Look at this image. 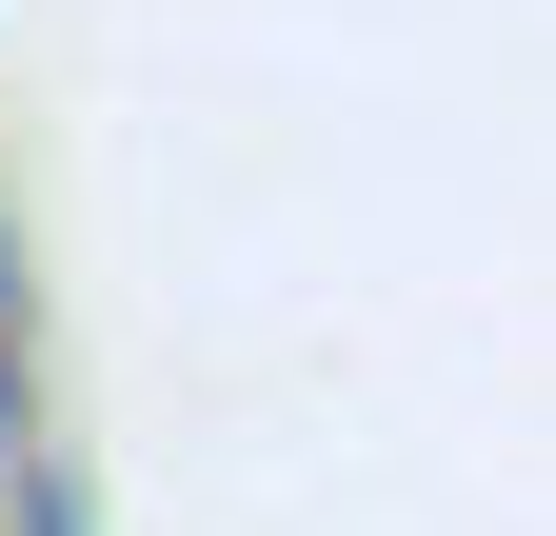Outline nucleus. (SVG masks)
Listing matches in <instances>:
<instances>
[{"label": "nucleus", "mask_w": 556, "mask_h": 536, "mask_svg": "<svg viewBox=\"0 0 556 536\" xmlns=\"http://www.w3.org/2000/svg\"><path fill=\"white\" fill-rule=\"evenodd\" d=\"M0 318H21V298H0Z\"/></svg>", "instance_id": "1"}]
</instances>
